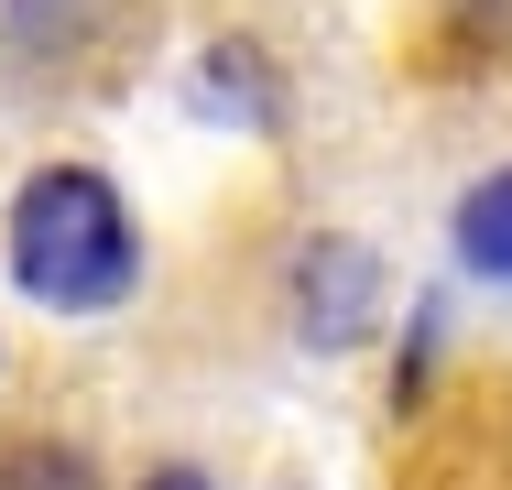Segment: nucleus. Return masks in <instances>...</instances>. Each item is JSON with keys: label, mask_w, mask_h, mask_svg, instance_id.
I'll return each instance as SVG.
<instances>
[{"label": "nucleus", "mask_w": 512, "mask_h": 490, "mask_svg": "<svg viewBox=\"0 0 512 490\" xmlns=\"http://www.w3.org/2000/svg\"><path fill=\"white\" fill-rule=\"evenodd\" d=\"M131 273H142V229H131V207H120L109 175H88V164L22 175V196H11V284L33 305L109 316L131 294Z\"/></svg>", "instance_id": "nucleus-1"}, {"label": "nucleus", "mask_w": 512, "mask_h": 490, "mask_svg": "<svg viewBox=\"0 0 512 490\" xmlns=\"http://www.w3.org/2000/svg\"><path fill=\"white\" fill-rule=\"evenodd\" d=\"M371 316H382V251L338 240V229L306 240V262H295V327H306V349H360Z\"/></svg>", "instance_id": "nucleus-2"}, {"label": "nucleus", "mask_w": 512, "mask_h": 490, "mask_svg": "<svg viewBox=\"0 0 512 490\" xmlns=\"http://www.w3.org/2000/svg\"><path fill=\"white\" fill-rule=\"evenodd\" d=\"M197 98L218 109V120H273V66H262L251 44H207V66H197Z\"/></svg>", "instance_id": "nucleus-4"}, {"label": "nucleus", "mask_w": 512, "mask_h": 490, "mask_svg": "<svg viewBox=\"0 0 512 490\" xmlns=\"http://www.w3.org/2000/svg\"><path fill=\"white\" fill-rule=\"evenodd\" d=\"M153 490H207V469H153Z\"/></svg>", "instance_id": "nucleus-6"}, {"label": "nucleus", "mask_w": 512, "mask_h": 490, "mask_svg": "<svg viewBox=\"0 0 512 490\" xmlns=\"http://www.w3.org/2000/svg\"><path fill=\"white\" fill-rule=\"evenodd\" d=\"M0 490H99L77 447H0Z\"/></svg>", "instance_id": "nucleus-5"}, {"label": "nucleus", "mask_w": 512, "mask_h": 490, "mask_svg": "<svg viewBox=\"0 0 512 490\" xmlns=\"http://www.w3.org/2000/svg\"><path fill=\"white\" fill-rule=\"evenodd\" d=\"M447 240H458V262H469L480 284H512V164L458 196V229H447Z\"/></svg>", "instance_id": "nucleus-3"}]
</instances>
